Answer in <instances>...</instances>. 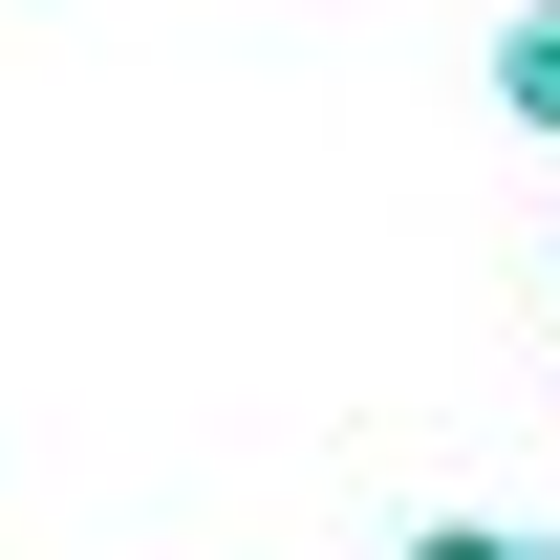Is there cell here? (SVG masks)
<instances>
[{"instance_id": "obj_1", "label": "cell", "mask_w": 560, "mask_h": 560, "mask_svg": "<svg viewBox=\"0 0 560 560\" xmlns=\"http://www.w3.org/2000/svg\"><path fill=\"white\" fill-rule=\"evenodd\" d=\"M495 108L560 151V0H517V22H495Z\"/></svg>"}, {"instance_id": "obj_2", "label": "cell", "mask_w": 560, "mask_h": 560, "mask_svg": "<svg viewBox=\"0 0 560 560\" xmlns=\"http://www.w3.org/2000/svg\"><path fill=\"white\" fill-rule=\"evenodd\" d=\"M495 560H560V539H495Z\"/></svg>"}, {"instance_id": "obj_3", "label": "cell", "mask_w": 560, "mask_h": 560, "mask_svg": "<svg viewBox=\"0 0 560 560\" xmlns=\"http://www.w3.org/2000/svg\"><path fill=\"white\" fill-rule=\"evenodd\" d=\"M539 259H560V237H539Z\"/></svg>"}]
</instances>
